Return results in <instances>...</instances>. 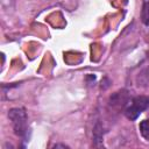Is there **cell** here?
I'll return each instance as SVG.
<instances>
[{
	"mask_svg": "<svg viewBox=\"0 0 149 149\" xmlns=\"http://www.w3.org/2000/svg\"><path fill=\"white\" fill-rule=\"evenodd\" d=\"M8 118L12 122L14 133L20 137H26L28 133V119L23 108L15 107L8 111Z\"/></svg>",
	"mask_w": 149,
	"mask_h": 149,
	"instance_id": "6da1fadb",
	"label": "cell"
},
{
	"mask_svg": "<svg viewBox=\"0 0 149 149\" xmlns=\"http://www.w3.org/2000/svg\"><path fill=\"white\" fill-rule=\"evenodd\" d=\"M147 108H149V97L139 95L130 100L129 106L125 109V114L129 120H135Z\"/></svg>",
	"mask_w": 149,
	"mask_h": 149,
	"instance_id": "7a4b0ae2",
	"label": "cell"
},
{
	"mask_svg": "<svg viewBox=\"0 0 149 149\" xmlns=\"http://www.w3.org/2000/svg\"><path fill=\"white\" fill-rule=\"evenodd\" d=\"M129 101V97H128V92L126 90H121L119 92H115L113 95H111L109 98V105L114 108H123Z\"/></svg>",
	"mask_w": 149,
	"mask_h": 149,
	"instance_id": "3957f363",
	"label": "cell"
},
{
	"mask_svg": "<svg viewBox=\"0 0 149 149\" xmlns=\"http://www.w3.org/2000/svg\"><path fill=\"white\" fill-rule=\"evenodd\" d=\"M136 81L139 86H146L147 84H149V68H146L139 73Z\"/></svg>",
	"mask_w": 149,
	"mask_h": 149,
	"instance_id": "277c9868",
	"label": "cell"
},
{
	"mask_svg": "<svg viewBox=\"0 0 149 149\" xmlns=\"http://www.w3.org/2000/svg\"><path fill=\"white\" fill-rule=\"evenodd\" d=\"M139 129H140V133L143 136V139L149 141V119H146V120L141 121L140 126H139Z\"/></svg>",
	"mask_w": 149,
	"mask_h": 149,
	"instance_id": "5b68a950",
	"label": "cell"
},
{
	"mask_svg": "<svg viewBox=\"0 0 149 149\" xmlns=\"http://www.w3.org/2000/svg\"><path fill=\"white\" fill-rule=\"evenodd\" d=\"M141 20L146 26H149V2H144L142 6Z\"/></svg>",
	"mask_w": 149,
	"mask_h": 149,
	"instance_id": "8992f818",
	"label": "cell"
},
{
	"mask_svg": "<svg viewBox=\"0 0 149 149\" xmlns=\"http://www.w3.org/2000/svg\"><path fill=\"white\" fill-rule=\"evenodd\" d=\"M58 147H62V148H68L65 144H55V146H54V148H58Z\"/></svg>",
	"mask_w": 149,
	"mask_h": 149,
	"instance_id": "52a82bcc",
	"label": "cell"
},
{
	"mask_svg": "<svg viewBox=\"0 0 149 149\" xmlns=\"http://www.w3.org/2000/svg\"><path fill=\"white\" fill-rule=\"evenodd\" d=\"M148 58H149V52H148Z\"/></svg>",
	"mask_w": 149,
	"mask_h": 149,
	"instance_id": "ba28073f",
	"label": "cell"
}]
</instances>
